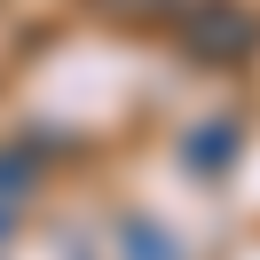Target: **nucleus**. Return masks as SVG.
<instances>
[{
	"label": "nucleus",
	"mask_w": 260,
	"mask_h": 260,
	"mask_svg": "<svg viewBox=\"0 0 260 260\" xmlns=\"http://www.w3.org/2000/svg\"><path fill=\"white\" fill-rule=\"evenodd\" d=\"M174 40L189 63L205 71H237L260 55V16L244 8V0H181L174 8Z\"/></svg>",
	"instance_id": "1"
},
{
	"label": "nucleus",
	"mask_w": 260,
	"mask_h": 260,
	"mask_svg": "<svg viewBox=\"0 0 260 260\" xmlns=\"http://www.w3.org/2000/svg\"><path fill=\"white\" fill-rule=\"evenodd\" d=\"M237 142H244V126H237V118H205V126L181 142V166H189V174H229Z\"/></svg>",
	"instance_id": "2"
},
{
	"label": "nucleus",
	"mask_w": 260,
	"mask_h": 260,
	"mask_svg": "<svg viewBox=\"0 0 260 260\" xmlns=\"http://www.w3.org/2000/svg\"><path fill=\"white\" fill-rule=\"evenodd\" d=\"M103 24H126V32H150V24H174L181 0H87Z\"/></svg>",
	"instance_id": "3"
},
{
	"label": "nucleus",
	"mask_w": 260,
	"mask_h": 260,
	"mask_svg": "<svg viewBox=\"0 0 260 260\" xmlns=\"http://www.w3.org/2000/svg\"><path fill=\"white\" fill-rule=\"evenodd\" d=\"M32 150H8V158H0V197H24V181H32Z\"/></svg>",
	"instance_id": "4"
}]
</instances>
